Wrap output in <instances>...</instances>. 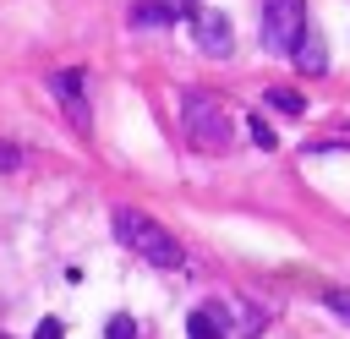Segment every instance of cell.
Masks as SVG:
<instances>
[{
  "label": "cell",
  "instance_id": "obj_1",
  "mask_svg": "<svg viewBox=\"0 0 350 339\" xmlns=\"http://www.w3.org/2000/svg\"><path fill=\"white\" fill-rule=\"evenodd\" d=\"M180 126H186V142L197 153H224L235 142V120H230L224 98L219 93H202V87H191L180 98Z\"/></svg>",
  "mask_w": 350,
  "mask_h": 339
},
{
  "label": "cell",
  "instance_id": "obj_2",
  "mask_svg": "<svg viewBox=\"0 0 350 339\" xmlns=\"http://www.w3.org/2000/svg\"><path fill=\"white\" fill-rule=\"evenodd\" d=\"M115 241L120 246H131V257H142V262H153V268H180L186 257H180V241L159 224V219H148V213H137V208H115Z\"/></svg>",
  "mask_w": 350,
  "mask_h": 339
},
{
  "label": "cell",
  "instance_id": "obj_3",
  "mask_svg": "<svg viewBox=\"0 0 350 339\" xmlns=\"http://www.w3.org/2000/svg\"><path fill=\"white\" fill-rule=\"evenodd\" d=\"M301 27H306V0H262V49L268 55H290Z\"/></svg>",
  "mask_w": 350,
  "mask_h": 339
},
{
  "label": "cell",
  "instance_id": "obj_4",
  "mask_svg": "<svg viewBox=\"0 0 350 339\" xmlns=\"http://www.w3.org/2000/svg\"><path fill=\"white\" fill-rule=\"evenodd\" d=\"M202 312L219 323V339H252V334H262V323H268V312L252 306V301H241V295H213Z\"/></svg>",
  "mask_w": 350,
  "mask_h": 339
},
{
  "label": "cell",
  "instance_id": "obj_5",
  "mask_svg": "<svg viewBox=\"0 0 350 339\" xmlns=\"http://www.w3.org/2000/svg\"><path fill=\"white\" fill-rule=\"evenodd\" d=\"M191 38H197V49H202L208 60H224V55L235 49V27H230V16H224V11H208V5L191 11Z\"/></svg>",
  "mask_w": 350,
  "mask_h": 339
},
{
  "label": "cell",
  "instance_id": "obj_6",
  "mask_svg": "<svg viewBox=\"0 0 350 339\" xmlns=\"http://www.w3.org/2000/svg\"><path fill=\"white\" fill-rule=\"evenodd\" d=\"M202 0H137L131 5V27H175V22H191Z\"/></svg>",
  "mask_w": 350,
  "mask_h": 339
},
{
  "label": "cell",
  "instance_id": "obj_7",
  "mask_svg": "<svg viewBox=\"0 0 350 339\" xmlns=\"http://www.w3.org/2000/svg\"><path fill=\"white\" fill-rule=\"evenodd\" d=\"M82 71H55L49 77V93L60 98V109H66V120L77 126V131H88V98H82Z\"/></svg>",
  "mask_w": 350,
  "mask_h": 339
},
{
  "label": "cell",
  "instance_id": "obj_8",
  "mask_svg": "<svg viewBox=\"0 0 350 339\" xmlns=\"http://www.w3.org/2000/svg\"><path fill=\"white\" fill-rule=\"evenodd\" d=\"M290 60H295L306 77H323V71H328V49H323V33H317L312 22L295 33V44H290Z\"/></svg>",
  "mask_w": 350,
  "mask_h": 339
},
{
  "label": "cell",
  "instance_id": "obj_9",
  "mask_svg": "<svg viewBox=\"0 0 350 339\" xmlns=\"http://www.w3.org/2000/svg\"><path fill=\"white\" fill-rule=\"evenodd\" d=\"M186 334H191V339H219V323H213V317L197 306V312L186 317Z\"/></svg>",
  "mask_w": 350,
  "mask_h": 339
},
{
  "label": "cell",
  "instance_id": "obj_10",
  "mask_svg": "<svg viewBox=\"0 0 350 339\" xmlns=\"http://www.w3.org/2000/svg\"><path fill=\"white\" fill-rule=\"evenodd\" d=\"M268 104H273V109H284V115H301V109H306V98H301V93H290V87H273V93H268Z\"/></svg>",
  "mask_w": 350,
  "mask_h": 339
},
{
  "label": "cell",
  "instance_id": "obj_11",
  "mask_svg": "<svg viewBox=\"0 0 350 339\" xmlns=\"http://www.w3.org/2000/svg\"><path fill=\"white\" fill-rule=\"evenodd\" d=\"M246 126H252V142H257V148H279V137H273V126H268L262 115H252Z\"/></svg>",
  "mask_w": 350,
  "mask_h": 339
},
{
  "label": "cell",
  "instance_id": "obj_12",
  "mask_svg": "<svg viewBox=\"0 0 350 339\" xmlns=\"http://www.w3.org/2000/svg\"><path fill=\"white\" fill-rule=\"evenodd\" d=\"M104 339H137V323H131V317H109Z\"/></svg>",
  "mask_w": 350,
  "mask_h": 339
},
{
  "label": "cell",
  "instance_id": "obj_13",
  "mask_svg": "<svg viewBox=\"0 0 350 339\" xmlns=\"http://www.w3.org/2000/svg\"><path fill=\"white\" fill-rule=\"evenodd\" d=\"M323 306H328L334 317H345V323H350V295H345V290H328V295H323Z\"/></svg>",
  "mask_w": 350,
  "mask_h": 339
},
{
  "label": "cell",
  "instance_id": "obj_14",
  "mask_svg": "<svg viewBox=\"0 0 350 339\" xmlns=\"http://www.w3.org/2000/svg\"><path fill=\"white\" fill-rule=\"evenodd\" d=\"M0 170H22V148L16 142H0Z\"/></svg>",
  "mask_w": 350,
  "mask_h": 339
},
{
  "label": "cell",
  "instance_id": "obj_15",
  "mask_svg": "<svg viewBox=\"0 0 350 339\" xmlns=\"http://www.w3.org/2000/svg\"><path fill=\"white\" fill-rule=\"evenodd\" d=\"M60 334H66V328H60V323H55V317H44V323H38V328H33V339H60Z\"/></svg>",
  "mask_w": 350,
  "mask_h": 339
}]
</instances>
